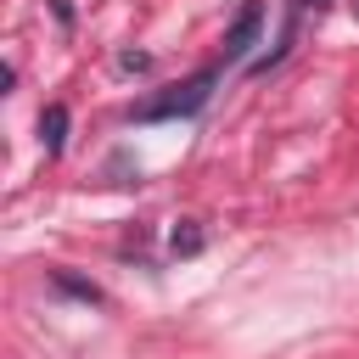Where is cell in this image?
I'll use <instances>...</instances> for the list:
<instances>
[{"mask_svg": "<svg viewBox=\"0 0 359 359\" xmlns=\"http://www.w3.org/2000/svg\"><path fill=\"white\" fill-rule=\"evenodd\" d=\"M213 84H219V67H202V73H191L185 84H168L163 95H151V101L129 107V118H135V123H168V118H196V112L208 107Z\"/></svg>", "mask_w": 359, "mask_h": 359, "instance_id": "obj_1", "label": "cell"}, {"mask_svg": "<svg viewBox=\"0 0 359 359\" xmlns=\"http://www.w3.org/2000/svg\"><path fill=\"white\" fill-rule=\"evenodd\" d=\"M258 34H264V6H258V0H247V6L236 11V22L224 28V67H247V56H252Z\"/></svg>", "mask_w": 359, "mask_h": 359, "instance_id": "obj_2", "label": "cell"}, {"mask_svg": "<svg viewBox=\"0 0 359 359\" xmlns=\"http://www.w3.org/2000/svg\"><path fill=\"white\" fill-rule=\"evenodd\" d=\"M325 11V0H286V17H280V34H275V45L258 56V62H247L252 73H269V67H280L286 56H292V45H297V28H303V11Z\"/></svg>", "mask_w": 359, "mask_h": 359, "instance_id": "obj_3", "label": "cell"}, {"mask_svg": "<svg viewBox=\"0 0 359 359\" xmlns=\"http://www.w3.org/2000/svg\"><path fill=\"white\" fill-rule=\"evenodd\" d=\"M39 146H45V157H56V151L67 146V107H62V101H50V107L39 112Z\"/></svg>", "mask_w": 359, "mask_h": 359, "instance_id": "obj_4", "label": "cell"}, {"mask_svg": "<svg viewBox=\"0 0 359 359\" xmlns=\"http://www.w3.org/2000/svg\"><path fill=\"white\" fill-rule=\"evenodd\" d=\"M168 247H174V258H196V252L208 247V236H202V224H196V219H180V224H174V236H168Z\"/></svg>", "mask_w": 359, "mask_h": 359, "instance_id": "obj_5", "label": "cell"}, {"mask_svg": "<svg viewBox=\"0 0 359 359\" xmlns=\"http://www.w3.org/2000/svg\"><path fill=\"white\" fill-rule=\"evenodd\" d=\"M50 286L67 292V297H79V303H101V286L84 280V275H73V269H50Z\"/></svg>", "mask_w": 359, "mask_h": 359, "instance_id": "obj_6", "label": "cell"}, {"mask_svg": "<svg viewBox=\"0 0 359 359\" xmlns=\"http://www.w3.org/2000/svg\"><path fill=\"white\" fill-rule=\"evenodd\" d=\"M50 11H56V22H62V28H73V6H67V0H50Z\"/></svg>", "mask_w": 359, "mask_h": 359, "instance_id": "obj_7", "label": "cell"}, {"mask_svg": "<svg viewBox=\"0 0 359 359\" xmlns=\"http://www.w3.org/2000/svg\"><path fill=\"white\" fill-rule=\"evenodd\" d=\"M118 67H151V56H140V50H123V56H118Z\"/></svg>", "mask_w": 359, "mask_h": 359, "instance_id": "obj_8", "label": "cell"}]
</instances>
